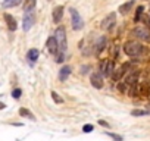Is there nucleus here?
<instances>
[{
	"label": "nucleus",
	"instance_id": "f257e3e1",
	"mask_svg": "<svg viewBox=\"0 0 150 141\" xmlns=\"http://www.w3.org/2000/svg\"><path fill=\"white\" fill-rule=\"evenodd\" d=\"M122 50L129 57H138V56H143L147 51V49L140 41H137V40H128V41H125L124 46H122Z\"/></svg>",
	"mask_w": 150,
	"mask_h": 141
},
{
	"label": "nucleus",
	"instance_id": "f03ea898",
	"mask_svg": "<svg viewBox=\"0 0 150 141\" xmlns=\"http://www.w3.org/2000/svg\"><path fill=\"white\" fill-rule=\"evenodd\" d=\"M69 15H71V24H72V28L75 31H80L84 28V21L83 18L80 16L78 11L74 9V8H69Z\"/></svg>",
	"mask_w": 150,
	"mask_h": 141
},
{
	"label": "nucleus",
	"instance_id": "7ed1b4c3",
	"mask_svg": "<svg viewBox=\"0 0 150 141\" xmlns=\"http://www.w3.org/2000/svg\"><path fill=\"white\" fill-rule=\"evenodd\" d=\"M131 35L138 38L140 41H150V30L141 25H137L131 30Z\"/></svg>",
	"mask_w": 150,
	"mask_h": 141
},
{
	"label": "nucleus",
	"instance_id": "20e7f679",
	"mask_svg": "<svg viewBox=\"0 0 150 141\" xmlns=\"http://www.w3.org/2000/svg\"><path fill=\"white\" fill-rule=\"evenodd\" d=\"M54 38H56V41L59 44L60 51L65 53L66 49H68V44H66V30H65V27H57V30L54 32Z\"/></svg>",
	"mask_w": 150,
	"mask_h": 141
},
{
	"label": "nucleus",
	"instance_id": "39448f33",
	"mask_svg": "<svg viewBox=\"0 0 150 141\" xmlns=\"http://www.w3.org/2000/svg\"><path fill=\"white\" fill-rule=\"evenodd\" d=\"M115 24H116V13L115 12H110L109 15H106L102 22H100V28L105 30V31H112L115 28Z\"/></svg>",
	"mask_w": 150,
	"mask_h": 141
},
{
	"label": "nucleus",
	"instance_id": "423d86ee",
	"mask_svg": "<svg viewBox=\"0 0 150 141\" xmlns=\"http://www.w3.org/2000/svg\"><path fill=\"white\" fill-rule=\"evenodd\" d=\"M140 75H141V72H140L138 69H131L129 72L125 75V80H124V82H125L128 87L137 85V84H138V78H140Z\"/></svg>",
	"mask_w": 150,
	"mask_h": 141
},
{
	"label": "nucleus",
	"instance_id": "0eeeda50",
	"mask_svg": "<svg viewBox=\"0 0 150 141\" xmlns=\"http://www.w3.org/2000/svg\"><path fill=\"white\" fill-rule=\"evenodd\" d=\"M129 63H122L121 65V68H118L116 70H115V72L112 74V80L115 81V82H119L121 81V78L122 77H125L128 72H129Z\"/></svg>",
	"mask_w": 150,
	"mask_h": 141
},
{
	"label": "nucleus",
	"instance_id": "6e6552de",
	"mask_svg": "<svg viewBox=\"0 0 150 141\" xmlns=\"http://www.w3.org/2000/svg\"><path fill=\"white\" fill-rule=\"evenodd\" d=\"M106 43H108V40H106V37H105V35L99 37V38L94 41V44H93V54L99 56V54H100V53L105 50V47H106Z\"/></svg>",
	"mask_w": 150,
	"mask_h": 141
},
{
	"label": "nucleus",
	"instance_id": "1a4fd4ad",
	"mask_svg": "<svg viewBox=\"0 0 150 141\" xmlns=\"http://www.w3.org/2000/svg\"><path fill=\"white\" fill-rule=\"evenodd\" d=\"M103 78H105V77H103L100 72H93V74L90 75V82H91V85H93L94 88L100 90V88H103V85H105Z\"/></svg>",
	"mask_w": 150,
	"mask_h": 141
},
{
	"label": "nucleus",
	"instance_id": "9d476101",
	"mask_svg": "<svg viewBox=\"0 0 150 141\" xmlns=\"http://www.w3.org/2000/svg\"><path fill=\"white\" fill-rule=\"evenodd\" d=\"M35 22V16H34V12H28L24 15V19H22V30L24 31H30L33 28Z\"/></svg>",
	"mask_w": 150,
	"mask_h": 141
},
{
	"label": "nucleus",
	"instance_id": "9b49d317",
	"mask_svg": "<svg viewBox=\"0 0 150 141\" xmlns=\"http://www.w3.org/2000/svg\"><path fill=\"white\" fill-rule=\"evenodd\" d=\"M46 47H47L49 53H52L53 56H54V54H57V53L60 51L59 44H57V41H56L54 35H52V37H49V38H47V41H46Z\"/></svg>",
	"mask_w": 150,
	"mask_h": 141
},
{
	"label": "nucleus",
	"instance_id": "f8f14e48",
	"mask_svg": "<svg viewBox=\"0 0 150 141\" xmlns=\"http://www.w3.org/2000/svg\"><path fill=\"white\" fill-rule=\"evenodd\" d=\"M71 72H72L71 66H68V65L62 66V68H60V70H59V74H57V78H59V81H60V82H65V81H68V78L71 77Z\"/></svg>",
	"mask_w": 150,
	"mask_h": 141
},
{
	"label": "nucleus",
	"instance_id": "ddd939ff",
	"mask_svg": "<svg viewBox=\"0 0 150 141\" xmlns=\"http://www.w3.org/2000/svg\"><path fill=\"white\" fill-rule=\"evenodd\" d=\"M63 11H65V8L63 6H56V8H53V12H52V19H53V22L54 24H59L60 21H62V18H63Z\"/></svg>",
	"mask_w": 150,
	"mask_h": 141
},
{
	"label": "nucleus",
	"instance_id": "4468645a",
	"mask_svg": "<svg viewBox=\"0 0 150 141\" xmlns=\"http://www.w3.org/2000/svg\"><path fill=\"white\" fill-rule=\"evenodd\" d=\"M3 18H5V21H6V25H8V30H9V31L13 32V31L18 30V22H16V19H15L11 13H5Z\"/></svg>",
	"mask_w": 150,
	"mask_h": 141
},
{
	"label": "nucleus",
	"instance_id": "2eb2a0df",
	"mask_svg": "<svg viewBox=\"0 0 150 141\" xmlns=\"http://www.w3.org/2000/svg\"><path fill=\"white\" fill-rule=\"evenodd\" d=\"M38 56H40V51L37 49H30L28 53H27V59H28L30 65H34L38 60Z\"/></svg>",
	"mask_w": 150,
	"mask_h": 141
},
{
	"label": "nucleus",
	"instance_id": "dca6fc26",
	"mask_svg": "<svg viewBox=\"0 0 150 141\" xmlns=\"http://www.w3.org/2000/svg\"><path fill=\"white\" fill-rule=\"evenodd\" d=\"M35 6H37V0H24V2H22V11L25 13L33 12Z\"/></svg>",
	"mask_w": 150,
	"mask_h": 141
},
{
	"label": "nucleus",
	"instance_id": "f3484780",
	"mask_svg": "<svg viewBox=\"0 0 150 141\" xmlns=\"http://www.w3.org/2000/svg\"><path fill=\"white\" fill-rule=\"evenodd\" d=\"M132 6H134V2H132V0H128L127 3H124V5H121V6H119L118 12H121L122 15H127V13L132 9Z\"/></svg>",
	"mask_w": 150,
	"mask_h": 141
},
{
	"label": "nucleus",
	"instance_id": "a211bd4d",
	"mask_svg": "<svg viewBox=\"0 0 150 141\" xmlns=\"http://www.w3.org/2000/svg\"><path fill=\"white\" fill-rule=\"evenodd\" d=\"M22 2H24V0H3L2 6H3L5 9H8V8H15V6H19Z\"/></svg>",
	"mask_w": 150,
	"mask_h": 141
},
{
	"label": "nucleus",
	"instance_id": "6ab92c4d",
	"mask_svg": "<svg viewBox=\"0 0 150 141\" xmlns=\"http://www.w3.org/2000/svg\"><path fill=\"white\" fill-rule=\"evenodd\" d=\"M19 115H21V116H24V118H27V119L35 121L34 113H33V112H30V110H28V109H25V107H21V109H19Z\"/></svg>",
	"mask_w": 150,
	"mask_h": 141
},
{
	"label": "nucleus",
	"instance_id": "aec40b11",
	"mask_svg": "<svg viewBox=\"0 0 150 141\" xmlns=\"http://www.w3.org/2000/svg\"><path fill=\"white\" fill-rule=\"evenodd\" d=\"M108 65H109V60H100V63H99V72H100L103 77H106V72H108Z\"/></svg>",
	"mask_w": 150,
	"mask_h": 141
},
{
	"label": "nucleus",
	"instance_id": "412c9836",
	"mask_svg": "<svg viewBox=\"0 0 150 141\" xmlns=\"http://www.w3.org/2000/svg\"><path fill=\"white\" fill-rule=\"evenodd\" d=\"M150 110H143V109H134L131 110V116H149Z\"/></svg>",
	"mask_w": 150,
	"mask_h": 141
},
{
	"label": "nucleus",
	"instance_id": "4be33fe9",
	"mask_svg": "<svg viewBox=\"0 0 150 141\" xmlns=\"http://www.w3.org/2000/svg\"><path fill=\"white\" fill-rule=\"evenodd\" d=\"M143 11H144L143 6H138V8H137V12H135V16H134V21H135V22H140V18L143 16Z\"/></svg>",
	"mask_w": 150,
	"mask_h": 141
},
{
	"label": "nucleus",
	"instance_id": "5701e85b",
	"mask_svg": "<svg viewBox=\"0 0 150 141\" xmlns=\"http://www.w3.org/2000/svg\"><path fill=\"white\" fill-rule=\"evenodd\" d=\"M52 99H53V102L57 103V104H62V103H63V99H62L56 91H52Z\"/></svg>",
	"mask_w": 150,
	"mask_h": 141
},
{
	"label": "nucleus",
	"instance_id": "b1692460",
	"mask_svg": "<svg viewBox=\"0 0 150 141\" xmlns=\"http://www.w3.org/2000/svg\"><path fill=\"white\" fill-rule=\"evenodd\" d=\"M140 22H143V24H144V27L150 30V16H147V15H143V16L140 18Z\"/></svg>",
	"mask_w": 150,
	"mask_h": 141
},
{
	"label": "nucleus",
	"instance_id": "393cba45",
	"mask_svg": "<svg viewBox=\"0 0 150 141\" xmlns=\"http://www.w3.org/2000/svg\"><path fill=\"white\" fill-rule=\"evenodd\" d=\"M65 60V53L63 51H59L57 54H54V62L56 63H62Z\"/></svg>",
	"mask_w": 150,
	"mask_h": 141
},
{
	"label": "nucleus",
	"instance_id": "a878e982",
	"mask_svg": "<svg viewBox=\"0 0 150 141\" xmlns=\"http://www.w3.org/2000/svg\"><path fill=\"white\" fill-rule=\"evenodd\" d=\"M118 90H119L122 94H127V93H128V85H127L125 82H119V84H118Z\"/></svg>",
	"mask_w": 150,
	"mask_h": 141
},
{
	"label": "nucleus",
	"instance_id": "bb28decb",
	"mask_svg": "<svg viewBox=\"0 0 150 141\" xmlns=\"http://www.w3.org/2000/svg\"><path fill=\"white\" fill-rule=\"evenodd\" d=\"M108 135L112 138V140H115V141H124V138H122V135H119V134H113V132H108Z\"/></svg>",
	"mask_w": 150,
	"mask_h": 141
},
{
	"label": "nucleus",
	"instance_id": "cd10ccee",
	"mask_svg": "<svg viewBox=\"0 0 150 141\" xmlns=\"http://www.w3.org/2000/svg\"><path fill=\"white\" fill-rule=\"evenodd\" d=\"M93 129H94V126H93L91 123H86V125L83 126V132H86V134H88V132H93Z\"/></svg>",
	"mask_w": 150,
	"mask_h": 141
},
{
	"label": "nucleus",
	"instance_id": "c85d7f7f",
	"mask_svg": "<svg viewBox=\"0 0 150 141\" xmlns=\"http://www.w3.org/2000/svg\"><path fill=\"white\" fill-rule=\"evenodd\" d=\"M21 96H22V90H21V88H15V90L12 91V97H13V99H19Z\"/></svg>",
	"mask_w": 150,
	"mask_h": 141
},
{
	"label": "nucleus",
	"instance_id": "c756f323",
	"mask_svg": "<svg viewBox=\"0 0 150 141\" xmlns=\"http://www.w3.org/2000/svg\"><path fill=\"white\" fill-rule=\"evenodd\" d=\"M88 69H91V66H90V65H84V66L81 68V74H83V75H86V74L88 72Z\"/></svg>",
	"mask_w": 150,
	"mask_h": 141
},
{
	"label": "nucleus",
	"instance_id": "7c9ffc66",
	"mask_svg": "<svg viewBox=\"0 0 150 141\" xmlns=\"http://www.w3.org/2000/svg\"><path fill=\"white\" fill-rule=\"evenodd\" d=\"M99 125H102V126H105V128H110V125H109L106 121H103V119H99Z\"/></svg>",
	"mask_w": 150,
	"mask_h": 141
},
{
	"label": "nucleus",
	"instance_id": "2f4dec72",
	"mask_svg": "<svg viewBox=\"0 0 150 141\" xmlns=\"http://www.w3.org/2000/svg\"><path fill=\"white\" fill-rule=\"evenodd\" d=\"M6 107V104L5 103H2V102H0V110H2V109H5Z\"/></svg>",
	"mask_w": 150,
	"mask_h": 141
},
{
	"label": "nucleus",
	"instance_id": "473e14b6",
	"mask_svg": "<svg viewBox=\"0 0 150 141\" xmlns=\"http://www.w3.org/2000/svg\"><path fill=\"white\" fill-rule=\"evenodd\" d=\"M47 2H52V0H47Z\"/></svg>",
	"mask_w": 150,
	"mask_h": 141
}]
</instances>
